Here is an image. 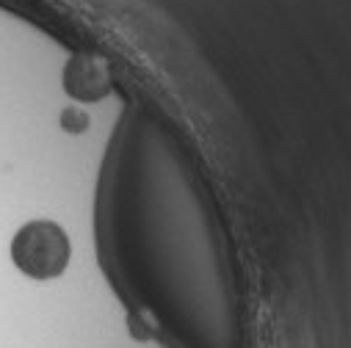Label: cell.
<instances>
[{
  "label": "cell",
  "instance_id": "1",
  "mask_svg": "<svg viewBox=\"0 0 351 348\" xmlns=\"http://www.w3.org/2000/svg\"><path fill=\"white\" fill-rule=\"evenodd\" d=\"M12 260L31 279H56L69 266V238L56 221H28L12 240Z\"/></svg>",
  "mask_w": 351,
  "mask_h": 348
},
{
  "label": "cell",
  "instance_id": "2",
  "mask_svg": "<svg viewBox=\"0 0 351 348\" xmlns=\"http://www.w3.org/2000/svg\"><path fill=\"white\" fill-rule=\"evenodd\" d=\"M64 89H66L69 97H75L80 103H95V100L108 95L111 83H108L106 69L95 58L77 55L64 69Z\"/></svg>",
  "mask_w": 351,
  "mask_h": 348
},
{
  "label": "cell",
  "instance_id": "3",
  "mask_svg": "<svg viewBox=\"0 0 351 348\" xmlns=\"http://www.w3.org/2000/svg\"><path fill=\"white\" fill-rule=\"evenodd\" d=\"M61 127L66 133H83L86 127H89V116H86L80 108H66L61 114Z\"/></svg>",
  "mask_w": 351,
  "mask_h": 348
}]
</instances>
